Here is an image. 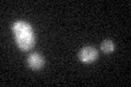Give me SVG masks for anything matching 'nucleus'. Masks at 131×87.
Listing matches in <instances>:
<instances>
[{
    "instance_id": "7ed1b4c3",
    "label": "nucleus",
    "mask_w": 131,
    "mask_h": 87,
    "mask_svg": "<svg viewBox=\"0 0 131 87\" xmlns=\"http://www.w3.org/2000/svg\"><path fill=\"white\" fill-rule=\"evenodd\" d=\"M26 62H27L28 68L34 70V71H38V70L42 69L45 64L44 58L40 56L39 53H31V55L27 57Z\"/></svg>"
},
{
    "instance_id": "f03ea898",
    "label": "nucleus",
    "mask_w": 131,
    "mask_h": 87,
    "mask_svg": "<svg viewBox=\"0 0 131 87\" xmlns=\"http://www.w3.org/2000/svg\"><path fill=\"white\" fill-rule=\"evenodd\" d=\"M98 57V52L94 47H83L79 52V59L83 63H92Z\"/></svg>"
},
{
    "instance_id": "f257e3e1",
    "label": "nucleus",
    "mask_w": 131,
    "mask_h": 87,
    "mask_svg": "<svg viewBox=\"0 0 131 87\" xmlns=\"http://www.w3.org/2000/svg\"><path fill=\"white\" fill-rule=\"evenodd\" d=\"M12 31L14 34L15 43L20 49L28 51L34 47L35 37L31 24L24 21H16L12 25Z\"/></svg>"
},
{
    "instance_id": "20e7f679",
    "label": "nucleus",
    "mask_w": 131,
    "mask_h": 87,
    "mask_svg": "<svg viewBox=\"0 0 131 87\" xmlns=\"http://www.w3.org/2000/svg\"><path fill=\"white\" fill-rule=\"evenodd\" d=\"M101 49L104 53H112L115 50V45H114V41L110 40V39H105L103 43L101 45Z\"/></svg>"
}]
</instances>
